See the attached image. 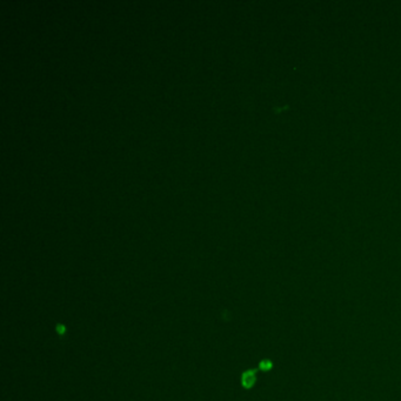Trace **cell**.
<instances>
[{
    "mask_svg": "<svg viewBox=\"0 0 401 401\" xmlns=\"http://www.w3.org/2000/svg\"><path fill=\"white\" fill-rule=\"evenodd\" d=\"M255 382V373L254 370H247V372L244 373L243 375V385L245 386L246 388L252 387Z\"/></svg>",
    "mask_w": 401,
    "mask_h": 401,
    "instance_id": "6da1fadb",
    "label": "cell"
},
{
    "mask_svg": "<svg viewBox=\"0 0 401 401\" xmlns=\"http://www.w3.org/2000/svg\"><path fill=\"white\" fill-rule=\"evenodd\" d=\"M260 369H261V370H270V369H271V363H270V361H262V363L260 364Z\"/></svg>",
    "mask_w": 401,
    "mask_h": 401,
    "instance_id": "7a4b0ae2",
    "label": "cell"
},
{
    "mask_svg": "<svg viewBox=\"0 0 401 401\" xmlns=\"http://www.w3.org/2000/svg\"><path fill=\"white\" fill-rule=\"evenodd\" d=\"M57 330L59 331V333H60V334H62V333H64V331H65V327H64V326H62V325H59V326L57 327Z\"/></svg>",
    "mask_w": 401,
    "mask_h": 401,
    "instance_id": "3957f363",
    "label": "cell"
}]
</instances>
